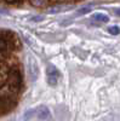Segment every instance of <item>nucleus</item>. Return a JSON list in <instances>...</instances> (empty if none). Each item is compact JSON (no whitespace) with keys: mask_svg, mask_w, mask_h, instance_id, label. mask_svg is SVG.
I'll return each mask as SVG.
<instances>
[{"mask_svg":"<svg viewBox=\"0 0 120 121\" xmlns=\"http://www.w3.org/2000/svg\"><path fill=\"white\" fill-rule=\"evenodd\" d=\"M7 88L11 91V92L16 93L21 90L22 86V75L21 72L18 70V68H12L10 69L9 73V78H7Z\"/></svg>","mask_w":120,"mask_h":121,"instance_id":"f257e3e1","label":"nucleus"},{"mask_svg":"<svg viewBox=\"0 0 120 121\" xmlns=\"http://www.w3.org/2000/svg\"><path fill=\"white\" fill-rule=\"evenodd\" d=\"M16 102L10 96H1L0 97V115L10 113L15 108Z\"/></svg>","mask_w":120,"mask_h":121,"instance_id":"f03ea898","label":"nucleus"},{"mask_svg":"<svg viewBox=\"0 0 120 121\" xmlns=\"http://www.w3.org/2000/svg\"><path fill=\"white\" fill-rule=\"evenodd\" d=\"M46 75H47V82L51 86H55L59 79V72L57 70V68L55 65L50 64L47 67V70H46Z\"/></svg>","mask_w":120,"mask_h":121,"instance_id":"7ed1b4c3","label":"nucleus"},{"mask_svg":"<svg viewBox=\"0 0 120 121\" xmlns=\"http://www.w3.org/2000/svg\"><path fill=\"white\" fill-rule=\"evenodd\" d=\"M34 114H35L40 120H46V119L50 117V115H51V114H50L49 108L45 107V105H41V107L34 109Z\"/></svg>","mask_w":120,"mask_h":121,"instance_id":"20e7f679","label":"nucleus"},{"mask_svg":"<svg viewBox=\"0 0 120 121\" xmlns=\"http://www.w3.org/2000/svg\"><path fill=\"white\" fill-rule=\"evenodd\" d=\"M9 73H10V70H9L5 65H1V64H0V85L4 84L5 81H7Z\"/></svg>","mask_w":120,"mask_h":121,"instance_id":"39448f33","label":"nucleus"},{"mask_svg":"<svg viewBox=\"0 0 120 121\" xmlns=\"http://www.w3.org/2000/svg\"><path fill=\"white\" fill-rule=\"evenodd\" d=\"M92 21H96L99 23H107L109 21V17L104 13H95L92 16Z\"/></svg>","mask_w":120,"mask_h":121,"instance_id":"423d86ee","label":"nucleus"},{"mask_svg":"<svg viewBox=\"0 0 120 121\" xmlns=\"http://www.w3.org/2000/svg\"><path fill=\"white\" fill-rule=\"evenodd\" d=\"M7 47H9V43L6 41V40L0 36V53H4L7 51Z\"/></svg>","mask_w":120,"mask_h":121,"instance_id":"0eeeda50","label":"nucleus"},{"mask_svg":"<svg viewBox=\"0 0 120 121\" xmlns=\"http://www.w3.org/2000/svg\"><path fill=\"white\" fill-rule=\"evenodd\" d=\"M108 32L111 33V34H113V35H118V34L120 33V28H119V27H116V26L109 27V28H108Z\"/></svg>","mask_w":120,"mask_h":121,"instance_id":"6e6552de","label":"nucleus"},{"mask_svg":"<svg viewBox=\"0 0 120 121\" xmlns=\"http://www.w3.org/2000/svg\"><path fill=\"white\" fill-rule=\"evenodd\" d=\"M90 11H91V7H83V9H80V10H78V12H76V15H85V13H89Z\"/></svg>","mask_w":120,"mask_h":121,"instance_id":"1a4fd4ad","label":"nucleus"},{"mask_svg":"<svg viewBox=\"0 0 120 121\" xmlns=\"http://www.w3.org/2000/svg\"><path fill=\"white\" fill-rule=\"evenodd\" d=\"M31 4L32 5H34V6H46L47 4H49V1H31Z\"/></svg>","mask_w":120,"mask_h":121,"instance_id":"9d476101","label":"nucleus"},{"mask_svg":"<svg viewBox=\"0 0 120 121\" xmlns=\"http://www.w3.org/2000/svg\"><path fill=\"white\" fill-rule=\"evenodd\" d=\"M6 4L11 6H21L23 5V1H6Z\"/></svg>","mask_w":120,"mask_h":121,"instance_id":"9b49d317","label":"nucleus"},{"mask_svg":"<svg viewBox=\"0 0 120 121\" xmlns=\"http://www.w3.org/2000/svg\"><path fill=\"white\" fill-rule=\"evenodd\" d=\"M115 13H116L118 16H120V9H116V10H115Z\"/></svg>","mask_w":120,"mask_h":121,"instance_id":"f8f14e48","label":"nucleus"}]
</instances>
